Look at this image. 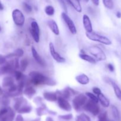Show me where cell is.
<instances>
[{
    "label": "cell",
    "mask_w": 121,
    "mask_h": 121,
    "mask_svg": "<svg viewBox=\"0 0 121 121\" xmlns=\"http://www.w3.org/2000/svg\"><path fill=\"white\" fill-rule=\"evenodd\" d=\"M110 83L112 85V87L113 88V91H114L115 94L116 96L117 97L118 99L121 101V89L120 87L117 85V84H116L114 82L111 80L110 81Z\"/></svg>",
    "instance_id": "obj_22"
},
{
    "label": "cell",
    "mask_w": 121,
    "mask_h": 121,
    "mask_svg": "<svg viewBox=\"0 0 121 121\" xmlns=\"http://www.w3.org/2000/svg\"><path fill=\"white\" fill-rule=\"evenodd\" d=\"M104 6L109 9H112L114 7L113 2L112 0H103Z\"/></svg>",
    "instance_id": "obj_31"
},
{
    "label": "cell",
    "mask_w": 121,
    "mask_h": 121,
    "mask_svg": "<svg viewBox=\"0 0 121 121\" xmlns=\"http://www.w3.org/2000/svg\"><path fill=\"white\" fill-rule=\"evenodd\" d=\"M99 121H109L108 117V113L106 112H103L99 115Z\"/></svg>",
    "instance_id": "obj_34"
},
{
    "label": "cell",
    "mask_w": 121,
    "mask_h": 121,
    "mask_svg": "<svg viewBox=\"0 0 121 121\" xmlns=\"http://www.w3.org/2000/svg\"><path fill=\"white\" fill-rule=\"evenodd\" d=\"M43 97L46 100L49 102H56L57 100L56 92H46L43 93Z\"/></svg>",
    "instance_id": "obj_17"
},
{
    "label": "cell",
    "mask_w": 121,
    "mask_h": 121,
    "mask_svg": "<svg viewBox=\"0 0 121 121\" xmlns=\"http://www.w3.org/2000/svg\"><path fill=\"white\" fill-rule=\"evenodd\" d=\"M45 13L48 16H52L55 13V9L54 7L52 5H47L44 8Z\"/></svg>",
    "instance_id": "obj_29"
},
{
    "label": "cell",
    "mask_w": 121,
    "mask_h": 121,
    "mask_svg": "<svg viewBox=\"0 0 121 121\" xmlns=\"http://www.w3.org/2000/svg\"><path fill=\"white\" fill-rule=\"evenodd\" d=\"M33 121H40V119L39 118V119H35V120H34Z\"/></svg>",
    "instance_id": "obj_48"
},
{
    "label": "cell",
    "mask_w": 121,
    "mask_h": 121,
    "mask_svg": "<svg viewBox=\"0 0 121 121\" xmlns=\"http://www.w3.org/2000/svg\"><path fill=\"white\" fill-rule=\"evenodd\" d=\"M49 50L50 53L52 57L54 59V60H55L56 62L59 63H63L66 62V59H65L63 57L61 56L59 53H57V52H56L53 43H50Z\"/></svg>",
    "instance_id": "obj_10"
},
{
    "label": "cell",
    "mask_w": 121,
    "mask_h": 121,
    "mask_svg": "<svg viewBox=\"0 0 121 121\" xmlns=\"http://www.w3.org/2000/svg\"><path fill=\"white\" fill-rule=\"evenodd\" d=\"M24 54V51L21 48H17L14 51V53H11V54H9L7 56H6V58H10L13 57H21L23 56Z\"/></svg>",
    "instance_id": "obj_26"
},
{
    "label": "cell",
    "mask_w": 121,
    "mask_h": 121,
    "mask_svg": "<svg viewBox=\"0 0 121 121\" xmlns=\"http://www.w3.org/2000/svg\"><path fill=\"white\" fill-rule=\"evenodd\" d=\"M46 121H53V119H52V118H50V117H48V118H46Z\"/></svg>",
    "instance_id": "obj_46"
},
{
    "label": "cell",
    "mask_w": 121,
    "mask_h": 121,
    "mask_svg": "<svg viewBox=\"0 0 121 121\" xmlns=\"http://www.w3.org/2000/svg\"><path fill=\"white\" fill-rule=\"evenodd\" d=\"M23 92L24 94L25 95L27 96L29 98H31L35 94L36 91L35 90V89L32 87L31 86H28V87H26V88L25 89Z\"/></svg>",
    "instance_id": "obj_24"
},
{
    "label": "cell",
    "mask_w": 121,
    "mask_h": 121,
    "mask_svg": "<svg viewBox=\"0 0 121 121\" xmlns=\"http://www.w3.org/2000/svg\"><path fill=\"white\" fill-rule=\"evenodd\" d=\"M15 113L11 108H3L0 110V121H13Z\"/></svg>",
    "instance_id": "obj_4"
},
{
    "label": "cell",
    "mask_w": 121,
    "mask_h": 121,
    "mask_svg": "<svg viewBox=\"0 0 121 121\" xmlns=\"http://www.w3.org/2000/svg\"><path fill=\"white\" fill-rule=\"evenodd\" d=\"M14 76H15V79L17 81H20V80H22L23 79L24 75L21 71L16 70L14 72Z\"/></svg>",
    "instance_id": "obj_33"
},
{
    "label": "cell",
    "mask_w": 121,
    "mask_h": 121,
    "mask_svg": "<svg viewBox=\"0 0 121 121\" xmlns=\"http://www.w3.org/2000/svg\"><path fill=\"white\" fill-rule=\"evenodd\" d=\"M30 32L34 41L36 43H39L40 41V30L39 24L36 21L31 22L30 28Z\"/></svg>",
    "instance_id": "obj_8"
},
{
    "label": "cell",
    "mask_w": 121,
    "mask_h": 121,
    "mask_svg": "<svg viewBox=\"0 0 121 121\" xmlns=\"http://www.w3.org/2000/svg\"><path fill=\"white\" fill-rule=\"evenodd\" d=\"M67 1L77 12L81 13L82 11V8L79 0H67Z\"/></svg>",
    "instance_id": "obj_19"
},
{
    "label": "cell",
    "mask_w": 121,
    "mask_h": 121,
    "mask_svg": "<svg viewBox=\"0 0 121 121\" xmlns=\"http://www.w3.org/2000/svg\"><path fill=\"white\" fill-rule=\"evenodd\" d=\"M92 91H93V93H94L95 94L97 95H99L100 93H102L101 90H100L99 87H93V89H92Z\"/></svg>",
    "instance_id": "obj_40"
},
{
    "label": "cell",
    "mask_w": 121,
    "mask_h": 121,
    "mask_svg": "<svg viewBox=\"0 0 121 121\" xmlns=\"http://www.w3.org/2000/svg\"><path fill=\"white\" fill-rule=\"evenodd\" d=\"M117 17L118 18H121V13H120V12H117Z\"/></svg>",
    "instance_id": "obj_44"
},
{
    "label": "cell",
    "mask_w": 121,
    "mask_h": 121,
    "mask_svg": "<svg viewBox=\"0 0 121 121\" xmlns=\"http://www.w3.org/2000/svg\"><path fill=\"white\" fill-rule=\"evenodd\" d=\"M61 17H62L63 19L65 21V23L67 25V27H68L69 30H70V33L72 34H76L77 33V29L76 27L75 24H74V22L73 20L70 18V17L67 15V13H63L61 14Z\"/></svg>",
    "instance_id": "obj_9"
},
{
    "label": "cell",
    "mask_w": 121,
    "mask_h": 121,
    "mask_svg": "<svg viewBox=\"0 0 121 121\" xmlns=\"http://www.w3.org/2000/svg\"><path fill=\"white\" fill-rule=\"evenodd\" d=\"M86 96L88 97L89 98H90V99H91V100H92V101L98 103V102H99L98 96H96L93 93H91V92H86Z\"/></svg>",
    "instance_id": "obj_32"
},
{
    "label": "cell",
    "mask_w": 121,
    "mask_h": 121,
    "mask_svg": "<svg viewBox=\"0 0 121 121\" xmlns=\"http://www.w3.org/2000/svg\"><path fill=\"white\" fill-rule=\"evenodd\" d=\"M27 104V102H26V99H24L23 98H17V99H15V105H14V109L17 111L21 106H23L24 105H25V104Z\"/></svg>",
    "instance_id": "obj_23"
},
{
    "label": "cell",
    "mask_w": 121,
    "mask_h": 121,
    "mask_svg": "<svg viewBox=\"0 0 121 121\" xmlns=\"http://www.w3.org/2000/svg\"><path fill=\"white\" fill-rule=\"evenodd\" d=\"M3 9H4V6L2 4V3L1 2V1H0V10L2 11L3 10Z\"/></svg>",
    "instance_id": "obj_45"
},
{
    "label": "cell",
    "mask_w": 121,
    "mask_h": 121,
    "mask_svg": "<svg viewBox=\"0 0 121 121\" xmlns=\"http://www.w3.org/2000/svg\"><path fill=\"white\" fill-rule=\"evenodd\" d=\"M1 31V27H0V31Z\"/></svg>",
    "instance_id": "obj_50"
},
{
    "label": "cell",
    "mask_w": 121,
    "mask_h": 121,
    "mask_svg": "<svg viewBox=\"0 0 121 121\" xmlns=\"http://www.w3.org/2000/svg\"><path fill=\"white\" fill-rule=\"evenodd\" d=\"M92 2L95 6H98L99 5V0H92Z\"/></svg>",
    "instance_id": "obj_43"
},
{
    "label": "cell",
    "mask_w": 121,
    "mask_h": 121,
    "mask_svg": "<svg viewBox=\"0 0 121 121\" xmlns=\"http://www.w3.org/2000/svg\"><path fill=\"white\" fill-rule=\"evenodd\" d=\"M28 60L27 59H23L21 60L20 63V67L21 69V71L24 72L26 70L27 67H28Z\"/></svg>",
    "instance_id": "obj_30"
},
{
    "label": "cell",
    "mask_w": 121,
    "mask_h": 121,
    "mask_svg": "<svg viewBox=\"0 0 121 121\" xmlns=\"http://www.w3.org/2000/svg\"><path fill=\"white\" fill-rule=\"evenodd\" d=\"M30 79L31 83L35 86H39L41 85H46L48 86H55L56 83L53 79L46 76L42 73L38 72H30L29 73Z\"/></svg>",
    "instance_id": "obj_1"
},
{
    "label": "cell",
    "mask_w": 121,
    "mask_h": 121,
    "mask_svg": "<svg viewBox=\"0 0 121 121\" xmlns=\"http://www.w3.org/2000/svg\"><path fill=\"white\" fill-rule=\"evenodd\" d=\"M76 121H87L86 119V115L81 114L80 115L78 116L76 118Z\"/></svg>",
    "instance_id": "obj_36"
},
{
    "label": "cell",
    "mask_w": 121,
    "mask_h": 121,
    "mask_svg": "<svg viewBox=\"0 0 121 121\" xmlns=\"http://www.w3.org/2000/svg\"><path fill=\"white\" fill-rule=\"evenodd\" d=\"M75 79L79 83L81 84L82 85H87L89 83V78L85 74H79V75L76 76Z\"/></svg>",
    "instance_id": "obj_16"
},
{
    "label": "cell",
    "mask_w": 121,
    "mask_h": 121,
    "mask_svg": "<svg viewBox=\"0 0 121 121\" xmlns=\"http://www.w3.org/2000/svg\"><path fill=\"white\" fill-rule=\"evenodd\" d=\"M14 121H24L23 117H22L21 115H18L16 117V118H15V119Z\"/></svg>",
    "instance_id": "obj_42"
},
{
    "label": "cell",
    "mask_w": 121,
    "mask_h": 121,
    "mask_svg": "<svg viewBox=\"0 0 121 121\" xmlns=\"http://www.w3.org/2000/svg\"><path fill=\"white\" fill-rule=\"evenodd\" d=\"M79 57H80V59H82V60H85V61H87V62L90 63L91 64H93V65H95V64L96 63V60L93 57L89 55H87V54H85V53H82V54H79Z\"/></svg>",
    "instance_id": "obj_21"
},
{
    "label": "cell",
    "mask_w": 121,
    "mask_h": 121,
    "mask_svg": "<svg viewBox=\"0 0 121 121\" xmlns=\"http://www.w3.org/2000/svg\"><path fill=\"white\" fill-rule=\"evenodd\" d=\"M87 100V98L83 94L78 95L72 100L73 108L76 111H79L83 107Z\"/></svg>",
    "instance_id": "obj_7"
},
{
    "label": "cell",
    "mask_w": 121,
    "mask_h": 121,
    "mask_svg": "<svg viewBox=\"0 0 121 121\" xmlns=\"http://www.w3.org/2000/svg\"><path fill=\"white\" fill-rule=\"evenodd\" d=\"M14 69V63H5L4 65L1 68L0 71L2 74H7V73H12Z\"/></svg>",
    "instance_id": "obj_14"
},
{
    "label": "cell",
    "mask_w": 121,
    "mask_h": 121,
    "mask_svg": "<svg viewBox=\"0 0 121 121\" xmlns=\"http://www.w3.org/2000/svg\"><path fill=\"white\" fill-rule=\"evenodd\" d=\"M71 89H64L63 90L61 91H57L58 94L59 95H60V96L62 97V98H65V99H67L70 96V94H71Z\"/></svg>",
    "instance_id": "obj_25"
},
{
    "label": "cell",
    "mask_w": 121,
    "mask_h": 121,
    "mask_svg": "<svg viewBox=\"0 0 121 121\" xmlns=\"http://www.w3.org/2000/svg\"><path fill=\"white\" fill-rule=\"evenodd\" d=\"M111 112L112 114L114 119L117 121H119L120 119V115H119V112L118 108L114 105H112L111 106Z\"/></svg>",
    "instance_id": "obj_28"
},
{
    "label": "cell",
    "mask_w": 121,
    "mask_h": 121,
    "mask_svg": "<svg viewBox=\"0 0 121 121\" xmlns=\"http://www.w3.org/2000/svg\"><path fill=\"white\" fill-rule=\"evenodd\" d=\"M31 53L33 58H34V60H35V61H36L37 63H39V65L41 66H44L45 65H46L45 61H44L43 59L40 57V56L39 55V54L38 53L37 51L36 50V49H35L33 46L31 47Z\"/></svg>",
    "instance_id": "obj_13"
},
{
    "label": "cell",
    "mask_w": 121,
    "mask_h": 121,
    "mask_svg": "<svg viewBox=\"0 0 121 121\" xmlns=\"http://www.w3.org/2000/svg\"><path fill=\"white\" fill-rule=\"evenodd\" d=\"M98 100L104 107L108 108L110 105V101L103 93H100L98 95Z\"/></svg>",
    "instance_id": "obj_18"
},
{
    "label": "cell",
    "mask_w": 121,
    "mask_h": 121,
    "mask_svg": "<svg viewBox=\"0 0 121 121\" xmlns=\"http://www.w3.org/2000/svg\"><path fill=\"white\" fill-rule=\"evenodd\" d=\"M6 61H7L6 57L4 56L2 54H0V66H1V65H4L6 63Z\"/></svg>",
    "instance_id": "obj_38"
},
{
    "label": "cell",
    "mask_w": 121,
    "mask_h": 121,
    "mask_svg": "<svg viewBox=\"0 0 121 121\" xmlns=\"http://www.w3.org/2000/svg\"><path fill=\"white\" fill-rule=\"evenodd\" d=\"M47 24H48V26L50 28V29L52 30V31L55 35H59V34H60V31H59V27H58L57 24L56 23V22L55 21H54L53 20H49L47 22Z\"/></svg>",
    "instance_id": "obj_15"
},
{
    "label": "cell",
    "mask_w": 121,
    "mask_h": 121,
    "mask_svg": "<svg viewBox=\"0 0 121 121\" xmlns=\"http://www.w3.org/2000/svg\"><path fill=\"white\" fill-rule=\"evenodd\" d=\"M83 108L85 111L89 112L95 116L98 115L100 112V108L98 105V103L95 102L91 99L89 100H87Z\"/></svg>",
    "instance_id": "obj_6"
},
{
    "label": "cell",
    "mask_w": 121,
    "mask_h": 121,
    "mask_svg": "<svg viewBox=\"0 0 121 121\" xmlns=\"http://www.w3.org/2000/svg\"><path fill=\"white\" fill-rule=\"evenodd\" d=\"M57 102L59 106L60 109L67 112H70L72 110V106L68 101L65 98L61 96L57 98Z\"/></svg>",
    "instance_id": "obj_11"
},
{
    "label": "cell",
    "mask_w": 121,
    "mask_h": 121,
    "mask_svg": "<svg viewBox=\"0 0 121 121\" xmlns=\"http://www.w3.org/2000/svg\"><path fill=\"white\" fill-rule=\"evenodd\" d=\"M59 118L63 119V120H70L73 118V115H72V114L64 115L59 116Z\"/></svg>",
    "instance_id": "obj_37"
},
{
    "label": "cell",
    "mask_w": 121,
    "mask_h": 121,
    "mask_svg": "<svg viewBox=\"0 0 121 121\" xmlns=\"http://www.w3.org/2000/svg\"><path fill=\"white\" fill-rule=\"evenodd\" d=\"M83 27L86 33H91L93 31V28H92L91 19L89 17V16H87L86 14L83 16Z\"/></svg>",
    "instance_id": "obj_12"
},
{
    "label": "cell",
    "mask_w": 121,
    "mask_h": 121,
    "mask_svg": "<svg viewBox=\"0 0 121 121\" xmlns=\"http://www.w3.org/2000/svg\"><path fill=\"white\" fill-rule=\"evenodd\" d=\"M59 2L60 3V4L61 5V7L63 8V9L65 11V13H67V8H66V4H65V2H64L63 0H58Z\"/></svg>",
    "instance_id": "obj_39"
},
{
    "label": "cell",
    "mask_w": 121,
    "mask_h": 121,
    "mask_svg": "<svg viewBox=\"0 0 121 121\" xmlns=\"http://www.w3.org/2000/svg\"><path fill=\"white\" fill-rule=\"evenodd\" d=\"M89 52L92 56L96 58L98 61H104L106 59V56L105 52L101 48L96 46H91L89 48Z\"/></svg>",
    "instance_id": "obj_3"
},
{
    "label": "cell",
    "mask_w": 121,
    "mask_h": 121,
    "mask_svg": "<svg viewBox=\"0 0 121 121\" xmlns=\"http://www.w3.org/2000/svg\"><path fill=\"white\" fill-rule=\"evenodd\" d=\"M22 7H23L24 9L26 12L28 13H30L32 11V7L30 5H29L28 4L26 3V2H23L22 3Z\"/></svg>",
    "instance_id": "obj_35"
},
{
    "label": "cell",
    "mask_w": 121,
    "mask_h": 121,
    "mask_svg": "<svg viewBox=\"0 0 121 121\" xmlns=\"http://www.w3.org/2000/svg\"><path fill=\"white\" fill-rule=\"evenodd\" d=\"M32 108L30 105H28L27 104L21 106L17 111L19 113H28L31 111Z\"/></svg>",
    "instance_id": "obj_27"
},
{
    "label": "cell",
    "mask_w": 121,
    "mask_h": 121,
    "mask_svg": "<svg viewBox=\"0 0 121 121\" xmlns=\"http://www.w3.org/2000/svg\"><path fill=\"white\" fill-rule=\"evenodd\" d=\"M86 37L92 41H97V42L100 43L104 44L105 45H108V46L112 44V41L108 38L104 36V35L97 34L93 31L91 32V33H86Z\"/></svg>",
    "instance_id": "obj_2"
},
{
    "label": "cell",
    "mask_w": 121,
    "mask_h": 121,
    "mask_svg": "<svg viewBox=\"0 0 121 121\" xmlns=\"http://www.w3.org/2000/svg\"><path fill=\"white\" fill-rule=\"evenodd\" d=\"M2 93H3V91H2V89H1V87H0V95L2 94Z\"/></svg>",
    "instance_id": "obj_47"
},
{
    "label": "cell",
    "mask_w": 121,
    "mask_h": 121,
    "mask_svg": "<svg viewBox=\"0 0 121 121\" xmlns=\"http://www.w3.org/2000/svg\"><path fill=\"white\" fill-rule=\"evenodd\" d=\"M83 1L84 2H88L89 0H83Z\"/></svg>",
    "instance_id": "obj_49"
},
{
    "label": "cell",
    "mask_w": 121,
    "mask_h": 121,
    "mask_svg": "<svg viewBox=\"0 0 121 121\" xmlns=\"http://www.w3.org/2000/svg\"><path fill=\"white\" fill-rule=\"evenodd\" d=\"M12 17L14 22L19 27H22L25 23V17L21 10L15 9L12 13Z\"/></svg>",
    "instance_id": "obj_5"
},
{
    "label": "cell",
    "mask_w": 121,
    "mask_h": 121,
    "mask_svg": "<svg viewBox=\"0 0 121 121\" xmlns=\"http://www.w3.org/2000/svg\"><path fill=\"white\" fill-rule=\"evenodd\" d=\"M107 67H108V69L109 70L110 72H114L115 67H114V66H113V65H112V64H108L107 66Z\"/></svg>",
    "instance_id": "obj_41"
},
{
    "label": "cell",
    "mask_w": 121,
    "mask_h": 121,
    "mask_svg": "<svg viewBox=\"0 0 121 121\" xmlns=\"http://www.w3.org/2000/svg\"><path fill=\"white\" fill-rule=\"evenodd\" d=\"M14 84V79L11 76L5 77L2 80V86L4 87H8L9 88L10 86H11Z\"/></svg>",
    "instance_id": "obj_20"
}]
</instances>
